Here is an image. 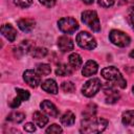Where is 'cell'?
<instances>
[{
  "instance_id": "cell-1",
  "label": "cell",
  "mask_w": 134,
  "mask_h": 134,
  "mask_svg": "<svg viewBox=\"0 0 134 134\" xmlns=\"http://www.w3.org/2000/svg\"><path fill=\"white\" fill-rule=\"evenodd\" d=\"M108 126V120L102 117H86L82 120V128L81 132L82 133H100L103 132Z\"/></svg>"
},
{
  "instance_id": "cell-2",
  "label": "cell",
  "mask_w": 134,
  "mask_h": 134,
  "mask_svg": "<svg viewBox=\"0 0 134 134\" xmlns=\"http://www.w3.org/2000/svg\"><path fill=\"white\" fill-rule=\"evenodd\" d=\"M100 73H102L104 79H106L107 81L112 83L111 85H115V86H118L120 88L127 87L126 80L124 79V76L121 75V73L119 72V70L116 67H113V66L106 67V68L102 69Z\"/></svg>"
},
{
  "instance_id": "cell-3",
  "label": "cell",
  "mask_w": 134,
  "mask_h": 134,
  "mask_svg": "<svg viewBox=\"0 0 134 134\" xmlns=\"http://www.w3.org/2000/svg\"><path fill=\"white\" fill-rule=\"evenodd\" d=\"M82 21L87 26H89L93 31H99L100 30V23H99V19L97 17L96 12L84 10L82 13Z\"/></svg>"
},
{
  "instance_id": "cell-4",
  "label": "cell",
  "mask_w": 134,
  "mask_h": 134,
  "mask_svg": "<svg viewBox=\"0 0 134 134\" xmlns=\"http://www.w3.org/2000/svg\"><path fill=\"white\" fill-rule=\"evenodd\" d=\"M76 43L80 47L84 48V49H88V50H92L96 47V41L94 39V37L87 32V31H81L77 34L76 38Z\"/></svg>"
},
{
  "instance_id": "cell-5",
  "label": "cell",
  "mask_w": 134,
  "mask_h": 134,
  "mask_svg": "<svg viewBox=\"0 0 134 134\" xmlns=\"http://www.w3.org/2000/svg\"><path fill=\"white\" fill-rule=\"evenodd\" d=\"M109 39L114 45L118 47H126L131 42L130 37L126 32L118 29H112L109 34Z\"/></svg>"
},
{
  "instance_id": "cell-6",
  "label": "cell",
  "mask_w": 134,
  "mask_h": 134,
  "mask_svg": "<svg viewBox=\"0 0 134 134\" xmlns=\"http://www.w3.org/2000/svg\"><path fill=\"white\" fill-rule=\"evenodd\" d=\"M58 26L59 29L64 34H73L79 28L77 21L71 17H65L60 19L58 22Z\"/></svg>"
},
{
  "instance_id": "cell-7",
  "label": "cell",
  "mask_w": 134,
  "mask_h": 134,
  "mask_svg": "<svg viewBox=\"0 0 134 134\" xmlns=\"http://www.w3.org/2000/svg\"><path fill=\"white\" fill-rule=\"evenodd\" d=\"M100 87H102V83L98 79H91L84 84V86L82 87V92L85 96L92 97L99 91Z\"/></svg>"
},
{
  "instance_id": "cell-8",
  "label": "cell",
  "mask_w": 134,
  "mask_h": 134,
  "mask_svg": "<svg viewBox=\"0 0 134 134\" xmlns=\"http://www.w3.org/2000/svg\"><path fill=\"white\" fill-rule=\"evenodd\" d=\"M23 80L32 88H36L40 82H41V77H40V74L35 71V70H31V69H27L24 71L23 73Z\"/></svg>"
},
{
  "instance_id": "cell-9",
  "label": "cell",
  "mask_w": 134,
  "mask_h": 134,
  "mask_svg": "<svg viewBox=\"0 0 134 134\" xmlns=\"http://www.w3.org/2000/svg\"><path fill=\"white\" fill-rule=\"evenodd\" d=\"M58 46H59V49L62 52L71 51L73 49V47H74L72 40L67 36H62V37H60L58 39Z\"/></svg>"
},
{
  "instance_id": "cell-10",
  "label": "cell",
  "mask_w": 134,
  "mask_h": 134,
  "mask_svg": "<svg viewBox=\"0 0 134 134\" xmlns=\"http://www.w3.org/2000/svg\"><path fill=\"white\" fill-rule=\"evenodd\" d=\"M41 109L43 110L44 113H46L47 115L51 116V117H57L59 115V110L57 109V107L54 106V104H52L50 100H43L41 103Z\"/></svg>"
},
{
  "instance_id": "cell-11",
  "label": "cell",
  "mask_w": 134,
  "mask_h": 134,
  "mask_svg": "<svg viewBox=\"0 0 134 134\" xmlns=\"http://www.w3.org/2000/svg\"><path fill=\"white\" fill-rule=\"evenodd\" d=\"M97 69H98L97 63L93 60H89L85 63L83 69H82V74L84 76H91L97 72Z\"/></svg>"
},
{
  "instance_id": "cell-12",
  "label": "cell",
  "mask_w": 134,
  "mask_h": 134,
  "mask_svg": "<svg viewBox=\"0 0 134 134\" xmlns=\"http://www.w3.org/2000/svg\"><path fill=\"white\" fill-rule=\"evenodd\" d=\"M1 34L5 37L9 42H14L17 38V31L10 24H4L1 27Z\"/></svg>"
},
{
  "instance_id": "cell-13",
  "label": "cell",
  "mask_w": 134,
  "mask_h": 134,
  "mask_svg": "<svg viewBox=\"0 0 134 134\" xmlns=\"http://www.w3.org/2000/svg\"><path fill=\"white\" fill-rule=\"evenodd\" d=\"M42 89L47 93H51V94L58 93V85H57L55 81L52 79H48V80L44 81L42 83Z\"/></svg>"
},
{
  "instance_id": "cell-14",
  "label": "cell",
  "mask_w": 134,
  "mask_h": 134,
  "mask_svg": "<svg viewBox=\"0 0 134 134\" xmlns=\"http://www.w3.org/2000/svg\"><path fill=\"white\" fill-rule=\"evenodd\" d=\"M35 20L34 19H20L18 21V27L22 30V31H25V32H28L30 30L34 29L35 27Z\"/></svg>"
},
{
  "instance_id": "cell-15",
  "label": "cell",
  "mask_w": 134,
  "mask_h": 134,
  "mask_svg": "<svg viewBox=\"0 0 134 134\" xmlns=\"http://www.w3.org/2000/svg\"><path fill=\"white\" fill-rule=\"evenodd\" d=\"M105 94H106V102L109 104H114L119 98V93L115 89H113L112 86L107 87L105 89Z\"/></svg>"
},
{
  "instance_id": "cell-16",
  "label": "cell",
  "mask_w": 134,
  "mask_h": 134,
  "mask_svg": "<svg viewBox=\"0 0 134 134\" xmlns=\"http://www.w3.org/2000/svg\"><path fill=\"white\" fill-rule=\"evenodd\" d=\"M32 118H34L35 124L40 128H43L48 122V117L45 114H43L42 112H40V111H36L34 113V115H32Z\"/></svg>"
},
{
  "instance_id": "cell-17",
  "label": "cell",
  "mask_w": 134,
  "mask_h": 134,
  "mask_svg": "<svg viewBox=\"0 0 134 134\" xmlns=\"http://www.w3.org/2000/svg\"><path fill=\"white\" fill-rule=\"evenodd\" d=\"M68 62H69V64H70V66L73 68V69H79L81 66H82V64H83V61H82V58H81V55L80 54H77V53H71L69 57H68Z\"/></svg>"
},
{
  "instance_id": "cell-18",
  "label": "cell",
  "mask_w": 134,
  "mask_h": 134,
  "mask_svg": "<svg viewBox=\"0 0 134 134\" xmlns=\"http://www.w3.org/2000/svg\"><path fill=\"white\" fill-rule=\"evenodd\" d=\"M121 120L125 126H130V127L134 126V110H129L124 112L121 116Z\"/></svg>"
},
{
  "instance_id": "cell-19",
  "label": "cell",
  "mask_w": 134,
  "mask_h": 134,
  "mask_svg": "<svg viewBox=\"0 0 134 134\" xmlns=\"http://www.w3.org/2000/svg\"><path fill=\"white\" fill-rule=\"evenodd\" d=\"M74 120H75V116L71 111H67L61 116V122L64 126H71L74 124Z\"/></svg>"
},
{
  "instance_id": "cell-20",
  "label": "cell",
  "mask_w": 134,
  "mask_h": 134,
  "mask_svg": "<svg viewBox=\"0 0 134 134\" xmlns=\"http://www.w3.org/2000/svg\"><path fill=\"white\" fill-rule=\"evenodd\" d=\"M71 73H72V70L67 64H60L55 70V74L60 76H67V75H70Z\"/></svg>"
},
{
  "instance_id": "cell-21",
  "label": "cell",
  "mask_w": 134,
  "mask_h": 134,
  "mask_svg": "<svg viewBox=\"0 0 134 134\" xmlns=\"http://www.w3.org/2000/svg\"><path fill=\"white\" fill-rule=\"evenodd\" d=\"M24 118H25V114L22 112H12L7 116V120L13 121V122H17V124L23 121Z\"/></svg>"
},
{
  "instance_id": "cell-22",
  "label": "cell",
  "mask_w": 134,
  "mask_h": 134,
  "mask_svg": "<svg viewBox=\"0 0 134 134\" xmlns=\"http://www.w3.org/2000/svg\"><path fill=\"white\" fill-rule=\"evenodd\" d=\"M36 71H37L40 75H48V74L51 72V68H50V66H49L48 64L41 63V64H38V65H37Z\"/></svg>"
},
{
  "instance_id": "cell-23",
  "label": "cell",
  "mask_w": 134,
  "mask_h": 134,
  "mask_svg": "<svg viewBox=\"0 0 134 134\" xmlns=\"http://www.w3.org/2000/svg\"><path fill=\"white\" fill-rule=\"evenodd\" d=\"M48 50L44 47H37L35 49H32L31 51V55L34 58H37V59H41V58H44L46 54H47Z\"/></svg>"
},
{
  "instance_id": "cell-24",
  "label": "cell",
  "mask_w": 134,
  "mask_h": 134,
  "mask_svg": "<svg viewBox=\"0 0 134 134\" xmlns=\"http://www.w3.org/2000/svg\"><path fill=\"white\" fill-rule=\"evenodd\" d=\"M95 112H96V106L94 104H90L83 111V116H84V118L91 117V116H94L95 115Z\"/></svg>"
},
{
  "instance_id": "cell-25",
  "label": "cell",
  "mask_w": 134,
  "mask_h": 134,
  "mask_svg": "<svg viewBox=\"0 0 134 134\" xmlns=\"http://www.w3.org/2000/svg\"><path fill=\"white\" fill-rule=\"evenodd\" d=\"M61 88L64 92H67V93H71L75 90V86L72 82H63Z\"/></svg>"
},
{
  "instance_id": "cell-26",
  "label": "cell",
  "mask_w": 134,
  "mask_h": 134,
  "mask_svg": "<svg viewBox=\"0 0 134 134\" xmlns=\"http://www.w3.org/2000/svg\"><path fill=\"white\" fill-rule=\"evenodd\" d=\"M16 92H17V96H19L22 102L23 100H27L29 98V92L24 90V89H21V88H17L16 89Z\"/></svg>"
},
{
  "instance_id": "cell-27",
  "label": "cell",
  "mask_w": 134,
  "mask_h": 134,
  "mask_svg": "<svg viewBox=\"0 0 134 134\" xmlns=\"http://www.w3.org/2000/svg\"><path fill=\"white\" fill-rule=\"evenodd\" d=\"M46 133H50V134H59V133H62V128L59 126V125H51L50 127H48L46 129Z\"/></svg>"
},
{
  "instance_id": "cell-28",
  "label": "cell",
  "mask_w": 134,
  "mask_h": 134,
  "mask_svg": "<svg viewBox=\"0 0 134 134\" xmlns=\"http://www.w3.org/2000/svg\"><path fill=\"white\" fill-rule=\"evenodd\" d=\"M14 3L19 7L25 8V7H28L29 5H31L32 0H14Z\"/></svg>"
},
{
  "instance_id": "cell-29",
  "label": "cell",
  "mask_w": 134,
  "mask_h": 134,
  "mask_svg": "<svg viewBox=\"0 0 134 134\" xmlns=\"http://www.w3.org/2000/svg\"><path fill=\"white\" fill-rule=\"evenodd\" d=\"M97 2L103 7H110L115 3V0H97Z\"/></svg>"
},
{
  "instance_id": "cell-30",
  "label": "cell",
  "mask_w": 134,
  "mask_h": 134,
  "mask_svg": "<svg viewBox=\"0 0 134 134\" xmlns=\"http://www.w3.org/2000/svg\"><path fill=\"white\" fill-rule=\"evenodd\" d=\"M40 3L46 7H52L55 4V0H39Z\"/></svg>"
},
{
  "instance_id": "cell-31",
  "label": "cell",
  "mask_w": 134,
  "mask_h": 134,
  "mask_svg": "<svg viewBox=\"0 0 134 134\" xmlns=\"http://www.w3.org/2000/svg\"><path fill=\"white\" fill-rule=\"evenodd\" d=\"M21 102H22V99H21L19 96H17V97H15V98L12 100V103L9 104V106H10L12 108H18V107L20 106Z\"/></svg>"
},
{
  "instance_id": "cell-32",
  "label": "cell",
  "mask_w": 134,
  "mask_h": 134,
  "mask_svg": "<svg viewBox=\"0 0 134 134\" xmlns=\"http://www.w3.org/2000/svg\"><path fill=\"white\" fill-rule=\"evenodd\" d=\"M24 130L26 131V132H35L36 131V127H35V125L34 124H31V122H27V124H25V126H24Z\"/></svg>"
},
{
  "instance_id": "cell-33",
  "label": "cell",
  "mask_w": 134,
  "mask_h": 134,
  "mask_svg": "<svg viewBox=\"0 0 134 134\" xmlns=\"http://www.w3.org/2000/svg\"><path fill=\"white\" fill-rule=\"evenodd\" d=\"M130 23H131L132 27L134 28V14H131L130 15Z\"/></svg>"
},
{
  "instance_id": "cell-34",
  "label": "cell",
  "mask_w": 134,
  "mask_h": 134,
  "mask_svg": "<svg viewBox=\"0 0 134 134\" xmlns=\"http://www.w3.org/2000/svg\"><path fill=\"white\" fill-rule=\"evenodd\" d=\"M82 1H83L85 4H92L94 0H82Z\"/></svg>"
},
{
  "instance_id": "cell-35",
  "label": "cell",
  "mask_w": 134,
  "mask_h": 134,
  "mask_svg": "<svg viewBox=\"0 0 134 134\" xmlns=\"http://www.w3.org/2000/svg\"><path fill=\"white\" fill-rule=\"evenodd\" d=\"M130 57H131L132 59H134V49H133V50L130 52Z\"/></svg>"
},
{
  "instance_id": "cell-36",
  "label": "cell",
  "mask_w": 134,
  "mask_h": 134,
  "mask_svg": "<svg viewBox=\"0 0 134 134\" xmlns=\"http://www.w3.org/2000/svg\"><path fill=\"white\" fill-rule=\"evenodd\" d=\"M132 90H133V93H134V86H133V88H132Z\"/></svg>"
}]
</instances>
